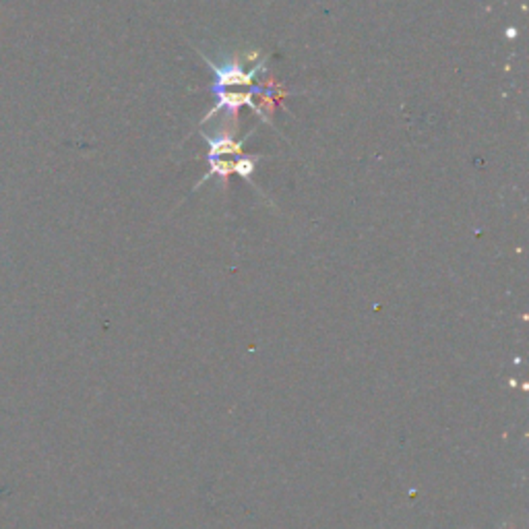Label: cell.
I'll list each match as a JSON object with an SVG mask.
<instances>
[{
    "instance_id": "obj_3",
    "label": "cell",
    "mask_w": 529,
    "mask_h": 529,
    "mask_svg": "<svg viewBox=\"0 0 529 529\" xmlns=\"http://www.w3.org/2000/svg\"><path fill=\"white\" fill-rule=\"evenodd\" d=\"M254 163H256V157H242L240 161L234 163V172H238L240 176L248 178L250 180V174L254 169Z\"/></svg>"
},
{
    "instance_id": "obj_2",
    "label": "cell",
    "mask_w": 529,
    "mask_h": 529,
    "mask_svg": "<svg viewBox=\"0 0 529 529\" xmlns=\"http://www.w3.org/2000/svg\"><path fill=\"white\" fill-rule=\"evenodd\" d=\"M211 145V153H209V159L211 157H217L221 153H240L242 149V143H231V138H217V141H209Z\"/></svg>"
},
{
    "instance_id": "obj_1",
    "label": "cell",
    "mask_w": 529,
    "mask_h": 529,
    "mask_svg": "<svg viewBox=\"0 0 529 529\" xmlns=\"http://www.w3.org/2000/svg\"><path fill=\"white\" fill-rule=\"evenodd\" d=\"M258 68H254L252 72H244L238 64H225L221 68H215V74H217V87H223V85H248L254 76Z\"/></svg>"
}]
</instances>
